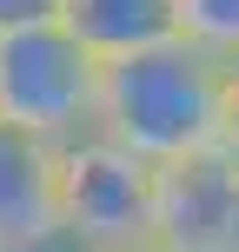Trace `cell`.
Wrapping results in <instances>:
<instances>
[{"label": "cell", "instance_id": "cell-1", "mask_svg": "<svg viewBox=\"0 0 239 252\" xmlns=\"http://www.w3.org/2000/svg\"><path fill=\"white\" fill-rule=\"evenodd\" d=\"M219 93H226V60L179 33L166 47L106 66L100 133L153 166L200 159V153H219Z\"/></svg>", "mask_w": 239, "mask_h": 252}, {"label": "cell", "instance_id": "cell-2", "mask_svg": "<svg viewBox=\"0 0 239 252\" xmlns=\"http://www.w3.org/2000/svg\"><path fill=\"white\" fill-rule=\"evenodd\" d=\"M106 60L73 33L47 20L27 33H0V120L27 126L40 139H80L100 126Z\"/></svg>", "mask_w": 239, "mask_h": 252}, {"label": "cell", "instance_id": "cell-3", "mask_svg": "<svg viewBox=\"0 0 239 252\" xmlns=\"http://www.w3.org/2000/svg\"><path fill=\"white\" fill-rule=\"evenodd\" d=\"M67 246L73 252H139L160 246V166L100 126L60 146Z\"/></svg>", "mask_w": 239, "mask_h": 252}, {"label": "cell", "instance_id": "cell-4", "mask_svg": "<svg viewBox=\"0 0 239 252\" xmlns=\"http://www.w3.org/2000/svg\"><path fill=\"white\" fill-rule=\"evenodd\" d=\"M53 246H67L60 139L0 120V252H53Z\"/></svg>", "mask_w": 239, "mask_h": 252}, {"label": "cell", "instance_id": "cell-5", "mask_svg": "<svg viewBox=\"0 0 239 252\" xmlns=\"http://www.w3.org/2000/svg\"><path fill=\"white\" fill-rule=\"evenodd\" d=\"M239 232V166L226 153L160 166V246L166 252H233Z\"/></svg>", "mask_w": 239, "mask_h": 252}, {"label": "cell", "instance_id": "cell-6", "mask_svg": "<svg viewBox=\"0 0 239 252\" xmlns=\"http://www.w3.org/2000/svg\"><path fill=\"white\" fill-rule=\"evenodd\" d=\"M60 27H73L106 66L133 60L146 47H166L179 40V0H67Z\"/></svg>", "mask_w": 239, "mask_h": 252}, {"label": "cell", "instance_id": "cell-7", "mask_svg": "<svg viewBox=\"0 0 239 252\" xmlns=\"http://www.w3.org/2000/svg\"><path fill=\"white\" fill-rule=\"evenodd\" d=\"M179 33L219 60H239V0H179Z\"/></svg>", "mask_w": 239, "mask_h": 252}, {"label": "cell", "instance_id": "cell-8", "mask_svg": "<svg viewBox=\"0 0 239 252\" xmlns=\"http://www.w3.org/2000/svg\"><path fill=\"white\" fill-rule=\"evenodd\" d=\"M67 0H0V33H27V27H47L60 20Z\"/></svg>", "mask_w": 239, "mask_h": 252}, {"label": "cell", "instance_id": "cell-9", "mask_svg": "<svg viewBox=\"0 0 239 252\" xmlns=\"http://www.w3.org/2000/svg\"><path fill=\"white\" fill-rule=\"evenodd\" d=\"M219 153L239 166V60H226V93H219Z\"/></svg>", "mask_w": 239, "mask_h": 252}, {"label": "cell", "instance_id": "cell-10", "mask_svg": "<svg viewBox=\"0 0 239 252\" xmlns=\"http://www.w3.org/2000/svg\"><path fill=\"white\" fill-rule=\"evenodd\" d=\"M139 252H166V246H139Z\"/></svg>", "mask_w": 239, "mask_h": 252}, {"label": "cell", "instance_id": "cell-11", "mask_svg": "<svg viewBox=\"0 0 239 252\" xmlns=\"http://www.w3.org/2000/svg\"><path fill=\"white\" fill-rule=\"evenodd\" d=\"M233 252H239V232H233Z\"/></svg>", "mask_w": 239, "mask_h": 252}]
</instances>
